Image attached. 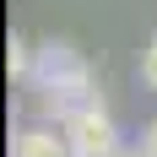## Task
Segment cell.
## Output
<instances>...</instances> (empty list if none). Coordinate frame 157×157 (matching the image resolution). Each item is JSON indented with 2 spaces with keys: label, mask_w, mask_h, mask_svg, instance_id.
<instances>
[{
  "label": "cell",
  "mask_w": 157,
  "mask_h": 157,
  "mask_svg": "<svg viewBox=\"0 0 157 157\" xmlns=\"http://www.w3.org/2000/svg\"><path fill=\"white\" fill-rule=\"evenodd\" d=\"M33 92H54L65 103H92V65L81 60L76 44L65 38H49L38 44V60H33Z\"/></svg>",
  "instance_id": "6da1fadb"
},
{
  "label": "cell",
  "mask_w": 157,
  "mask_h": 157,
  "mask_svg": "<svg viewBox=\"0 0 157 157\" xmlns=\"http://www.w3.org/2000/svg\"><path fill=\"white\" fill-rule=\"evenodd\" d=\"M65 146H71V157H119L125 146H119V125L109 119V109L103 103H76V109L65 114V125H60Z\"/></svg>",
  "instance_id": "7a4b0ae2"
},
{
  "label": "cell",
  "mask_w": 157,
  "mask_h": 157,
  "mask_svg": "<svg viewBox=\"0 0 157 157\" xmlns=\"http://www.w3.org/2000/svg\"><path fill=\"white\" fill-rule=\"evenodd\" d=\"M11 157H71V146H65L60 125H27V130H16Z\"/></svg>",
  "instance_id": "3957f363"
},
{
  "label": "cell",
  "mask_w": 157,
  "mask_h": 157,
  "mask_svg": "<svg viewBox=\"0 0 157 157\" xmlns=\"http://www.w3.org/2000/svg\"><path fill=\"white\" fill-rule=\"evenodd\" d=\"M33 60H38V49H27L22 38H6V76L11 81H33Z\"/></svg>",
  "instance_id": "277c9868"
},
{
  "label": "cell",
  "mask_w": 157,
  "mask_h": 157,
  "mask_svg": "<svg viewBox=\"0 0 157 157\" xmlns=\"http://www.w3.org/2000/svg\"><path fill=\"white\" fill-rule=\"evenodd\" d=\"M141 87L157 92V33L146 38V49H141Z\"/></svg>",
  "instance_id": "5b68a950"
},
{
  "label": "cell",
  "mask_w": 157,
  "mask_h": 157,
  "mask_svg": "<svg viewBox=\"0 0 157 157\" xmlns=\"http://www.w3.org/2000/svg\"><path fill=\"white\" fill-rule=\"evenodd\" d=\"M141 152L157 157V119H146V125H141Z\"/></svg>",
  "instance_id": "8992f818"
},
{
  "label": "cell",
  "mask_w": 157,
  "mask_h": 157,
  "mask_svg": "<svg viewBox=\"0 0 157 157\" xmlns=\"http://www.w3.org/2000/svg\"><path fill=\"white\" fill-rule=\"evenodd\" d=\"M119 157H146V152H141V146H125V152H119Z\"/></svg>",
  "instance_id": "52a82bcc"
}]
</instances>
